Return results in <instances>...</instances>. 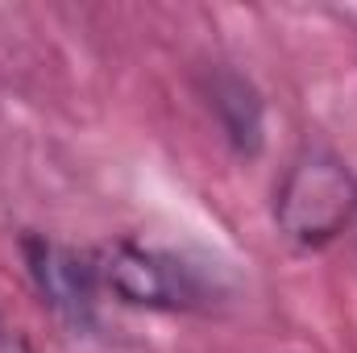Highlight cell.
<instances>
[{
	"label": "cell",
	"mask_w": 357,
	"mask_h": 353,
	"mask_svg": "<svg viewBox=\"0 0 357 353\" xmlns=\"http://www.w3.org/2000/svg\"><path fill=\"white\" fill-rule=\"evenodd\" d=\"M354 208H357V183L333 158L299 163L278 191V225L303 246L333 241L349 225Z\"/></svg>",
	"instance_id": "obj_1"
},
{
	"label": "cell",
	"mask_w": 357,
	"mask_h": 353,
	"mask_svg": "<svg viewBox=\"0 0 357 353\" xmlns=\"http://www.w3.org/2000/svg\"><path fill=\"white\" fill-rule=\"evenodd\" d=\"M104 283L125 299V303H150V308H175L183 303L187 287H183V270L158 258V254H146V250H133V246H121L112 250V258L104 262Z\"/></svg>",
	"instance_id": "obj_2"
},
{
	"label": "cell",
	"mask_w": 357,
	"mask_h": 353,
	"mask_svg": "<svg viewBox=\"0 0 357 353\" xmlns=\"http://www.w3.org/2000/svg\"><path fill=\"white\" fill-rule=\"evenodd\" d=\"M29 262L33 278L42 287V295L71 320H84L91 308V291H96V270L84 258H75L63 246H46V241H29Z\"/></svg>",
	"instance_id": "obj_3"
},
{
	"label": "cell",
	"mask_w": 357,
	"mask_h": 353,
	"mask_svg": "<svg viewBox=\"0 0 357 353\" xmlns=\"http://www.w3.org/2000/svg\"><path fill=\"white\" fill-rule=\"evenodd\" d=\"M0 353H13V341L4 337V329H0Z\"/></svg>",
	"instance_id": "obj_4"
}]
</instances>
